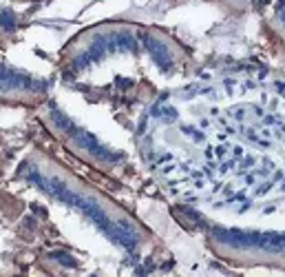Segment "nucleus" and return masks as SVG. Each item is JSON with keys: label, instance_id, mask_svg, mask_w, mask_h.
<instances>
[{"label": "nucleus", "instance_id": "f257e3e1", "mask_svg": "<svg viewBox=\"0 0 285 277\" xmlns=\"http://www.w3.org/2000/svg\"><path fill=\"white\" fill-rule=\"evenodd\" d=\"M279 18L283 20V24H285V0H281V2H279Z\"/></svg>", "mask_w": 285, "mask_h": 277}, {"label": "nucleus", "instance_id": "f03ea898", "mask_svg": "<svg viewBox=\"0 0 285 277\" xmlns=\"http://www.w3.org/2000/svg\"><path fill=\"white\" fill-rule=\"evenodd\" d=\"M234 118L241 120V118H243V109H236V111H234Z\"/></svg>", "mask_w": 285, "mask_h": 277}, {"label": "nucleus", "instance_id": "7ed1b4c3", "mask_svg": "<svg viewBox=\"0 0 285 277\" xmlns=\"http://www.w3.org/2000/svg\"><path fill=\"white\" fill-rule=\"evenodd\" d=\"M272 189V184H263V186L259 189V193H265V191H270Z\"/></svg>", "mask_w": 285, "mask_h": 277}]
</instances>
